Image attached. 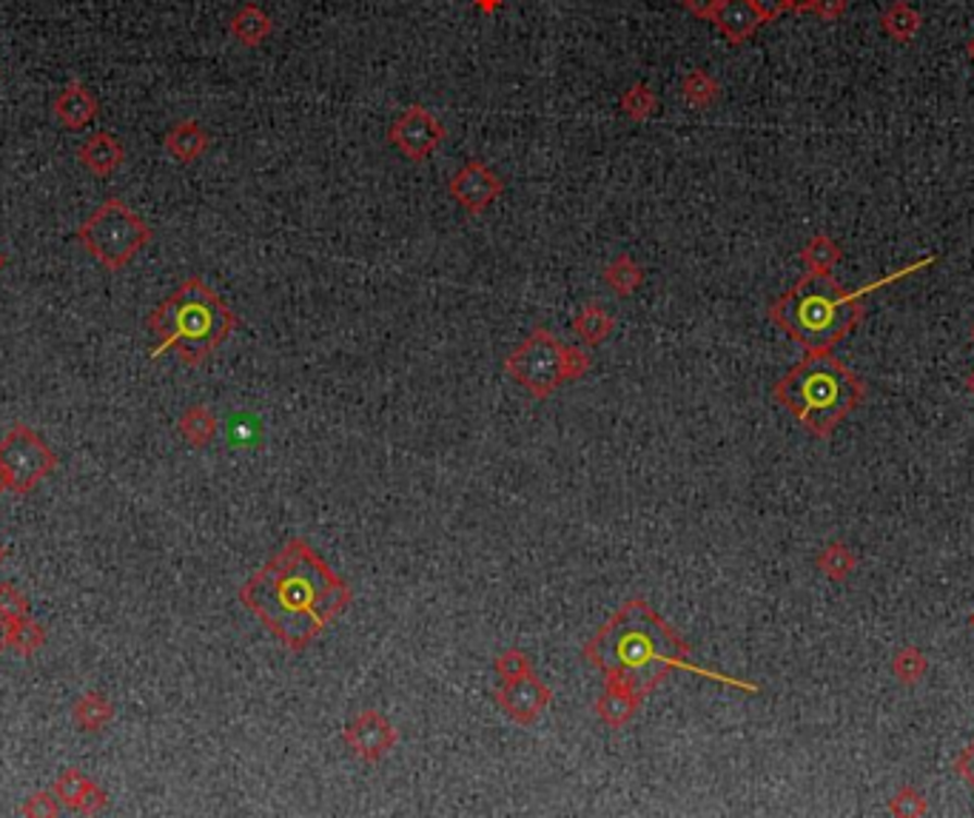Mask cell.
<instances>
[{
  "label": "cell",
  "mask_w": 974,
  "mask_h": 818,
  "mask_svg": "<svg viewBox=\"0 0 974 818\" xmlns=\"http://www.w3.org/2000/svg\"><path fill=\"white\" fill-rule=\"evenodd\" d=\"M237 596L294 654L306 650L354 602L348 585L306 539H288Z\"/></svg>",
  "instance_id": "obj_1"
},
{
  "label": "cell",
  "mask_w": 974,
  "mask_h": 818,
  "mask_svg": "<svg viewBox=\"0 0 974 818\" xmlns=\"http://www.w3.org/2000/svg\"><path fill=\"white\" fill-rule=\"evenodd\" d=\"M581 654L602 670L604 679L621 682L630 687L641 701L648 699L664 679L673 676L676 670L695 673L701 679H710L715 685L732 687V691L761 693V685L744 682V679L729 676L722 670L704 668L692 659V650L681 636L662 619V613L648 605L644 599H627L621 608L604 622L599 631L584 642Z\"/></svg>",
  "instance_id": "obj_2"
},
{
  "label": "cell",
  "mask_w": 974,
  "mask_h": 818,
  "mask_svg": "<svg viewBox=\"0 0 974 818\" xmlns=\"http://www.w3.org/2000/svg\"><path fill=\"white\" fill-rule=\"evenodd\" d=\"M935 257H923L912 266L900 268L892 277H884L878 283L863 285V289L847 291L833 274H806L798 280L789 291L769 305V320L787 331L803 351L826 354L835 345L849 337L863 320V297L872 291L884 289L889 283H898L907 274H915L921 268L932 266Z\"/></svg>",
  "instance_id": "obj_3"
},
{
  "label": "cell",
  "mask_w": 974,
  "mask_h": 818,
  "mask_svg": "<svg viewBox=\"0 0 974 818\" xmlns=\"http://www.w3.org/2000/svg\"><path fill=\"white\" fill-rule=\"evenodd\" d=\"M773 400L787 408L812 437L829 439L861 408V402L866 400V382L855 371H849L841 359H835L833 351H806L801 363L792 365L775 382Z\"/></svg>",
  "instance_id": "obj_4"
},
{
  "label": "cell",
  "mask_w": 974,
  "mask_h": 818,
  "mask_svg": "<svg viewBox=\"0 0 974 818\" xmlns=\"http://www.w3.org/2000/svg\"><path fill=\"white\" fill-rule=\"evenodd\" d=\"M146 326L157 340L151 357L174 351L194 368L206 363L237 331L239 317L202 277H188L149 314Z\"/></svg>",
  "instance_id": "obj_5"
},
{
  "label": "cell",
  "mask_w": 974,
  "mask_h": 818,
  "mask_svg": "<svg viewBox=\"0 0 974 818\" xmlns=\"http://www.w3.org/2000/svg\"><path fill=\"white\" fill-rule=\"evenodd\" d=\"M75 237L106 271H123L143 248L149 246L155 231L120 197H109L97 206L89 220H83Z\"/></svg>",
  "instance_id": "obj_6"
},
{
  "label": "cell",
  "mask_w": 974,
  "mask_h": 818,
  "mask_svg": "<svg viewBox=\"0 0 974 818\" xmlns=\"http://www.w3.org/2000/svg\"><path fill=\"white\" fill-rule=\"evenodd\" d=\"M567 349H570V345L556 340L551 331L535 328L525 343H519L510 354H507L505 371L510 374L530 396H535V400H547V396L556 394L565 382H574V374H570V365H567Z\"/></svg>",
  "instance_id": "obj_7"
},
{
  "label": "cell",
  "mask_w": 974,
  "mask_h": 818,
  "mask_svg": "<svg viewBox=\"0 0 974 818\" xmlns=\"http://www.w3.org/2000/svg\"><path fill=\"white\" fill-rule=\"evenodd\" d=\"M0 468L7 476V491L26 497L58 468V454L46 445L35 428L15 425L0 439Z\"/></svg>",
  "instance_id": "obj_8"
},
{
  "label": "cell",
  "mask_w": 974,
  "mask_h": 818,
  "mask_svg": "<svg viewBox=\"0 0 974 818\" xmlns=\"http://www.w3.org/2000/svg\"><path fill=\"white\" fill-rule=\"evenodd\" d=\"M445 137L447 129L419 103L408 106V109L391 123V129H387V143L396 146V149L408 157V160H414V163L428 160L433 151L440 149Z\"/></svg>",
  "instance_id": "obj_9"
},
{
  "label": "cell",
  "mask_w": 974,
  "mask_h": 818,
  "mask_svg": "<svg viewBox=\"0 0 974 818\" xmlns=\"http://www.w3.org/2000/svg\"><path fill=\"white\" fill-rule=\"evenodd\" d=\"M496 701L510 722L521 724V728H533L544 716V710L551 707L553 691L530 670L525 676L502 682L496 691Z\"/></svg>",
  "instance_id": "obj_10"
},
{
  "label": "cell",
  "mask_w": 974,
  "mask_h": 818,
  "mask_svg": "<svg viewBox=\"0 0 974 818\" xmlns=\"http://www.w3.org/2000/svg\"><path fill=\"white\" fill-rule=\"evenodd\" d=\"M343 742L345 747H350V753L357 756V759L368 761V765H377L387 756V753L394 750L396 742H399V733L391 722H387L385 716L380 710H373V707H365L359 710L343 730Z\"/></svg>",
  "instance_id": "obj_11"
},
{
  "label": "cell",
  "mask_w": 974,
  "mask_h": 818,
  "mask_svg": "<svg viewBox=\"0 0 974 818\" xmlns=\"http://www.w3.org/2000/svg\"><path fill=\"white\" fill-rule=\"evenodd\" d=\"M447 192H451V197H454L468 215H482L488 206H493V203L502 197L505 183H502V178H498L488 163H482V160H468V163L461 166L459 172L451 178Z\"/></svg>",
  "instance_id": "obj_12"
},
{
  "label": "cell",
  "mask_w": 974,
  "mask_h": 818,
  "mask_svg": "<svg viewBox=\"0 0 974 818\" xmlns=\"http://www.w3.org/2000/svg\"><path fill=\"white\" fill-rule=\"evenodd\" d=\"M52 793L58 796V802L66 807V810H75L81 816H95V813L106 810L109 796L106 790H100L89 776L83 773L81 767H66L63 773L54 779Z\"/></svg>",
  "instance_id": "obj_13"
},
{
  "label": "cell",
  "mask_w": 974,
  "mask_h": 818,
  "mask_svg": "<svg viewBox=\"0 0 974 818\" xmlns=\"http://www.w3.org/2000/svg\"><path fill=\"white\" fill-rule=\"evenodd\" d=\"M97 112H100L97 97L91 95L89 86L77 81V77L75 81H69L66 86L60 89V95L54 97L52 103L54 120H58L63 129H69V132H81V129L89 126L91 120L97 118Z\"/></svg>",
  "instance_id": "obj_14"
},
{
  "label": "cell",
  "mask_w": 974,
  "mask_h": 818,
  "mask_svg": "<svg viewBox=\"0 0 974 818\" xmlns=\"http://www.w3.org/2000/svg\"><path fill=\"white\" fill-rule=\"evenodd\" d=\"M713 23L729 44L738 46L761 29L764 17L759 15V9L752 7V0H718Z\"/></svg>",
  "instance_id": "obj_15"
},
{
  "label": "cell",
  "mask_w": 974,
  "mask_h": 818,
  "mask_svg": "<svg viewBox=\"0 0 974 818\" xmlns=\"http://www.w3.org/2000/svg\"><path fill=\"white\" fill-rule=\"evenodd\" d=\"M77 160L83 169H89L97 178H112L120 166L126 163V149L114 134L97 132L77 149Z\"/></svg>",
  "instance_id": "obj_16"
},
{
  "label": "cell",
  "mask_w": 974,
  "mask_h": 818,
  "mask_svg": "<svg viewBox=\"0 0 974 818\" xmlns=\"http://www.w3.org/2000/svg\"><path fill=\"white\" fill-rule=\"evenodd\" d=\"M641 699L630 687H625L621 682H613V679H604L602 696L595 699V716L602 719L607 728L621 730L625 724H630L639 713Z\"/></svg>",
  "instance_id": "obj_17"
},
{
  "label": "cell",
  "mask_w": 974,
  "mask_h": 818,
  "mask_svg": "<svg viewBox=\"0 0 974 818\" xmlns=\"http://www.w3.org/2000/svg\"><path fill=\"white\" fill-rule=\"evenodd\" d=\"M163 149L177 163H194V160H200L209 151V134H206V129L197 120H180L163 137Z\"/></svg>",
  "instance_id": "obj_18"
},
{
  "label": "cell",
  "mask_w": 974,
  "mask_h": 818,
  "mask_svg": "<svg viewBox=\"0 0 974 818\" xmlns=\"http://www.w3.org/2000/svg\"><path fill=\"white\" fill-rule=\"evenodd\" d=\"M229 32L231 38L239 40V44L248 46V49H254V46H260L262 40L271 38L274 21H271V15H268L266 9L257 7V3H243V7L237 9V15L231 17Z\"/></svg>",
  "instance_id": "obj_19"
},
{
  "label": "cell",
  "mask_w": 974,
  "mask_h": 818,
  "mask_svg": "<svg viewBox=\"0 0 974 818\" xmlns=\"http://www.w3.org/2000/svg\"><path fill=\"white\" fill-rule=\"evenodd\" d=\"M880 26L895 44H909L915 40L923 29V15L907 0H892L889 7L880 12Z\"/></svg>",
  "instance_id": "obj_20"
},
{
  "label": "cell",
  "mask_w": 974,
  "mask_h": 818,
  "mask_svg": "<svg viewBox=\"0 0 974 818\" xmlns=\"http://www.w3.org/2000/svg\"><path fill=\"white\" fill-rule=\"evenodd\" d=\"M72 722L86 733H100L114 722V707L100 691H86L72 705Z\"/></svg>",
  "instance_id": "obj_21"
},
{
  "label": "cell",
  "mask_w": 974,
  "mask_h": 818,
  "mask_svg": "<svg viewBox=\"0 0 974 818\" xmlns=\"http://www.w3.org/2000/svg\"><path fill=\"white\" fill-rule=\"evenodd\" d=\"M613 328H616V320H613V314L604 308L602 303H588L576 314L574 320V331L584 345H602L607 343V337L613 334Z\"/></svg>",
  "instance_id": "obj_22"
},
{
  "label": "cell",
  "mask_w": 974,
  "mask_h": 818,
  "mask_svg": "<svg viewBox=\"0 0 974 818\" xmlns=\"http://www.w3.org/2000/svg\"><path fill=\"white\" fill-rule=\"evenodd\" d=\"M180 437L186 439L192 448H209L217 437V417L209 405H192L183 411L177 423Z\"/></svg>",
  "instance_id": "obj_23"
},
{
  "label": "cell",
  "mask_w": 974,
  "mask_h": 818,
  "mask_svg": "<svg viewBox=\"0 0 974 818\" xmlns=\"http://www.w3.org/2000/svg\"><path fill=\"white\" fill-rule=\"evenodd\" d=\"M843 260L841 246L835 243L829 234H815V237L801 248V263L812 274H833L835 266Z\"/></svg>",
  "instance_id": "obj_24"
},
{
  "label": "cell",
  "mask_w": 974,
  "mask_h": 818,
  "mask_svg": "<svg viewBox=\"0 0 974 818\" xmlns=\"http://www.w3.org/2000/svg\"><path fill=\"white\" fill-rule=\"evenodd\" d=\"M602 274H604V283L611 285L616 294H621V297H630V294H636V291H639V285L644 283V271H641V266L632 260L630 254H618L616 260L604 268Z\"/></svg>",
  "instance_id": "obj_25"
},
{
  "label": "cell",
  "mask_w": 974,
  "mask_h": 818,
  "mask_svg": "<svg viewBox=\"0 0 974 818\" xmlns=\"http://www.w3.org/2000/svg\"><path fill=\"white\" fill-rule=\"evenodd\" d=\"M815 565H818V571L824 573L829 582H847L849 576L855 573L858 557L849 551L843 542H829L824 551L818 553Z\"/></svg>",
  "instance_id": "obj_26"
},
{
  "label": "cell",
  "mask_w": 974,
  "mask_h": 818,
  "mask_svg": "<svg viewBox=\"0 0 974 818\" xmlns=\"http://www.w3.org/2000/svg\"><path fill=\"white\" fill-rule=\"evenodd\" d=\"M718 91H722L718 81L710 72H704V69H692V72L685 75V81H681V97H685V103L692 106V109L713 106L718 100Z\"/></svg>",
  "instance_id": "obj_27"
},
{
  "label": "cell",
  "mask_w": 974,
  "mask_h": 818,
  "mask_svg": "<svg viewBox=\"0 0 974 818\" xmlns=\"http://www.w3.org/2000/svg\"><path fill=\"white\" fill-rule=\"evenodd\" d=\"M892 673L900 685L912 687L929 673V659H926V654H923L921 647L903 645L898 654L892 656Z\"/></svg>",
  "instance_id": "obj_28"
},
{
  "label": "cell",
  "mask_w": 974,
  "mask_h": 818,
  "mask_svg": "<svg viewBox=\"0 0 974 818\" xmlns=\"http://www.w3.org/2000/svg\"><path fill=\"white\" fill-rule=\"evenodd\" d=\"M655 109H658V97H655V91L650 89L648 83H632L630 89L621 95V112L630 120H636V123H644V120L653 118Z\"/></svg>",
  "instance_id": "obj_29"
},
{
  "label": "cell",
  "mask_w": 974,
  "mask_h": 818,
  "mask_svg": "<svg viewBox=\"0 0 974 818\" xmlns=\"http://www.w3.org/2000/svg\"><path fill=\"white\" fill-rule=\"evenodd\" d=\"M44 642H46V627L40 625L38 619L26 616L17 619L15 625H12V650H15L17 656H26V659H29V656H35L40 647H44Z\"/></svg>",
  "instance_id": "obj_30"
},
{
  "label": "cell",
  "mask_w": 974,
  "mask_h": 818,
  "mask_svg": "<svg viewBox=\"0 0 974 818\" xmlns=\"http://www.w3.org/2000/svg\"><path fill=\"white\" fill-rule=\"evenodd\" d=\"M889 813L898 818L926 816V813H929V804H926V798H923V793L915 788V784H903V788L889 798Z\"/></svg>",
  "instance_id": "obj_31"
},
{
  "label": "cell",
  "mask_w": 974,
  "mask_h": 818,
  "mask_svg": "<svg viewBox=\"0 0 974 818\" xmlns=\"http://www.w3.org/2000/svg\"><path fill=\"white\" fill-rule=\"evenodd\" d=\"M0 613L12 619V622L32 616L29 596L23 594L17 585H12V582H0Z\"/></svg>",
  "instance_id": "obj_32"
},
{
  "label": "cell",
  "mask_w": 974,
  "mask_h": 818,
  "mask_svg": "<svg viewBox=\"0 0 974 818\" xmlns=\"http://www.w3.org/2000/svg\"><path fill=\"white\" fill-rule=\"evenodd\" d=\"M493 668H496L498 679H502V682H507V679H516V676H525V673H530V670H533V662H530V656L525 654V650H519V647H507V650H502V654L496 656Z\"/></svg>",
  "instance_id": "obj_33"
},
{
  "label": "cell",
  "mask_w": 974,
  "mask_h": 818,
  "mask_svg": "<svg viewBox=\"0 0 974 818\" xmlns=\"http://www.w3.org/2000/svg\"><path fill=\"white\" fill-rule=\"evenodd\" d=\"M21 813L29 818H54L60 813V802L54 793L49 790H38V793H32L26 802L21 804Z\"/></svg>",
  "instance_id": "obj_34"
},
{
  "label": "cell",
  "mask_w": 974,
  "mask_h": 818,
  "mask_svg": "<svg viewBox=\"0 0 974 818\" xmlns=\"http://www.w3.org/2000/svg\"><path fill=\"white\" fill-rule=\"evenodd\" d=\"M847 0H815V3H812V15H818L821 21H826V23H833V21H841L843 15H847Z\"/></svg>",
  "instance_id": "obj_35"
},
{
  "label": "cell",
  "mask_w": 974,
  "mask_h": 818,
  "mask_svg": "<svg viewBox=\"0 0 974 818\" xmlns=\"http://www.w3.org/2000/svg\"><path fill=\"white\" fill-rule=\"evenodd\" d=\"M954 773L974 790V738L958 753V759H954Z\"/></svg>",
  "instance_id": "obj_36"
},
{
  "label": "cell",
  "mask_w": 974,
  "mask_h": 818,
  "mask_svg": "<svg viewBox=\"0 0 974 818\" xmlns=\"http://www.w3.org/2000/svg\"><path fill=\"white\" fill-rule=\"evenodd\" d=\"M752 7L759 9V15L764 17V23H773L789 12V3L787 0H752Z\"/></svg>",
  "instance_id": "obj_37"
},
{
  "label": "cell",
  "mask_w": 974,
  "mask_h": 818,
  "mask_svg": "<svg viewBox=\"0 0 974 818\" xmlns=\"http://www.w3.org/2000/svg\"><path fill=\"white\" fill-rule=\"evenodd\" d=\"M681 7H685L692 17L713 21L715 9H718V0H681Z\"/></svg>",
  "instance_id": "obj_38"
},
{
  "label": "cell",
  "mask_w": 974,
  "mask_h": 818,
  "mask_svg": "<svg viewBox=\"0 0 974 818\" xmlns=\"http://www.w3.org/2000/svg\"><path fill=\"white\" fill-rule=\"evenodd\" d=\"M12 625H15V622L0 613V654L12 647Z\"/></svg>",
  "instance_id": "obj_39"
},
{
  "label": "cell",
  "mask_w": 974,
  "mask_h": 818,
  "mask_svg": "<svg viewBox=\"0 0 974 818\" xmlns=\"http://www.w3.org/2000/svg\"><path fill=\"white\" fill-rule=\"evenodd\" d=\"M502 3H505V0H473V7H477L479 12H484V15H493Z\"/></svg>",
  "instance_id": "obj_40"
},
{
  "label": "cell",
  "mask_w": 974,
  "mask_h": 818,
  "mask_svg": "<svg viewBox=\"0 0 974 818\" xmlns=\"http://www.w3.org/2000/svg\"><path fill=\"white\" fill-rule=\"evenodd\" d=\"M787 3H789V12H798V15H803V12H810L815 0H787Z\"/></svg>",
  "instance_id": "obj_41"
},
{
  "label": "cell",
  "mask_w": 974,
  "mask_h": 818,
  "mask_svg": "<svg viewBox=\"0 0 974 818\" xmlns=\"http://www.w3.org/2000/svg\"><path fill=\"white\" fill-rule=\"evenodd\" d=\"M966 391L974 396V368L969 371V377H966Z\"/></svg>",
  "instance_id": "obj_42"
},
{
  "label": "cell",
  "mask_w": 974,
  "mask_h": 818,
  "mask_svg": "<svg viewBox=\"0 0 974 818\" xmlns=\"http://www.w3.org/2000/svg\"><path fill=\"white\" fill-rule=\"evenodd\" d=\"M966 52H969V60H972V63H974V38H972V40H969Z\"/></svg>",
  "instance_id": "obj_43"
},
{
  "label": "cell",
  "mask_w": 974,
  "mask_h": 818,
  "mask_svg": "<svg viewBox=\"0 0 974 818\" xmlns=\"http://www.w3.org/2000/svg\"><path fill=\"white\" fill-rule=\"evenodd\" d=\"M7 491V476H3V468H0V493Z\"/></svg>",
  "instance_id": "obj_44"
},
{
  "label": "cell",
  "mask_w": 974,
  "mask_h": 818,
  "mask_svg": "<svg viewBox=\"0 0 974 818\" xmlns=\"http://www.w3.org/2000/svg\"><path fill=\"white\" fill-rule=\"evenodd\" d=\"M3 268H7V257H3V252H0V274H3Z\"/></svg>",
  "instance_id": "obj_45"
},
{
  "label": "cell",
  "mask_w": 974,
  "mask_h": 818,
  "mask_svg": "<svg viewBox=\"0 0 974 818\" xmlns=\"http://www.w3.org/2000/svg\"><path fill=\"white\" fill-rule=\"evenodd\" d=\"M3 559H7V548L0 545V565H3Z\"/></svg>",
  "instance_id": "obj_46"
},
{
  "label": "cell",
  "mask_w": 974,
  "mask_h": 818,
  "mask_svg": "<svg viewBox=\"0 0 974 818\" xmlns=\"http://www.w3.org/2000/svg\"><path fill=\"white\" fill-rule=\"evenodd\" d=\"M969 627H972V631H974V613H972V616H969Z\"/></svg>",
  "instance_id": "obj_47"
},
{
  "label": "cell",
  "mask_w": 974,
  "mask_h": 818,
  "mask_svg": "<svg viewBox=\"0 0 974 818\" xmlns=\"http://www.w3.org/2000/svg\"><path fill=\"white\" fill-rule=\"evenodd\" d=\"M972 343H974V326H972Z\"/></svg>",
  "instance_id": "obj_48"
}]
</instances>
